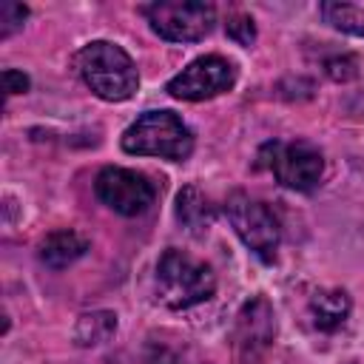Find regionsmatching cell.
I'll use <instances>...</instances> for the list:
<instances>
[{
    "instance_id": "obj_18",
    "label": "cell",
    "mask_w": 364,
    "mask_h": 364,
    "mask_svg": "<svg viewBox=\"0 0 364 364\" xmlns=\"http://www.w3.org/2000/svg\"><path fill=\"white\" fill-rule=\"evenodd\" d=\"M327 74L333 80H350V77H355V60L353 57H336L327 63Z\"/></svg>"
},
{
    "instance_id": "obj_14",
    "label": "cell",
    "mask_w": 364,
    "mask_h": 364,
    "mask_svg": "<svg viewBox=\"0 0 364 364\" xmlns=\"http://www.w3.org/2000/svg\"><path fill=\"white\" fill-rule=\"evenodd\" d=\"M321 14L330 26L364 37V3H321Z\"/></svg>"
},
{
    "instance_id": "obj_19",
    "label": "cell",
    "mask_w": 364,
    "mask_h": 364,
    "mask_svg": "<svg viewBox=\"0 0 364 364\" xmlns=\"http://www.w3.org/2000/svg\"><path fill=\"white\" fill-rule=\"evenodd\" d=\"M3 85H6V94L14 97V94H26L28 91V77L23 71H14V68H6L3 71Z\"/></svg>"
},
{
    "instance_id": "obj_12",
    "label": "cell",
    "mask_w": 364,
    "mask_h": 364,
    "mask_svg": "<svg viewBox=\"0 0 364 364\" xmlns=\"http://www.w3.org/2000/svg\"><path fill=\"white\" fill-rule=\"evenodd\" d=\"M350 316V296L344 290H318L310 299V318L318 330H338Z\"/></svg>"
},
{
    "instance_id": "obj_17",
    "label": "cell",
    "mask_w": 364,
    "mask_h": 364,
    "mask_svg": "<svg viewBox=\"0 0 364 364\" xmlns=\"http://www.w3.org/2000/svg\"><path fill=\"white\" fill-rule=\"evenodd\" d=\"M228 37L236 40L239 46H250V43L256 40V26H253V20L245 17V14L230 17V20H228Z\"/></svg>"
},
{
    "instance_id": "obj_6",
    "label": "cell",
    "mask_w": 364,
    "mask_h": 364,
    "mask_svg": "<svg viewBox=\"0 0 364 364\" xmlns=\"http://www.w3.org/2000/svg\"><path fill=\"white\" fill-rule=\"evenodd\" d=\"M154 34L171 43H196L210 34L216 23V9L199 0H162L142 9Z\"/></svg>"
},
{
    "instance_id": "obj_2",
    "label": "cell",
    "mask_w": 364,
    "mask_h": 364,
    "mask_svg": "<svg viewBox=\"0 0 364 364\" xmlns=\"http://www.w3.org/2000/svg\"><path fill=\"white\" fill-rule=\"evenodd\" d=\"M216 290V276L213 270L176 250V247H168L159 262H156V296L165 307L171 310H188L193 304H202L213 296Z\"/></svg>"
},
{
    "instance_id": "obj_3",
    "label": "cell",
    "mask_w": 364,
    "mask_h": 364,
    "mask_svg": "<svg viewBox=\"0 0 364 364\" xmlns=\"http://www.w3.org/2000/svg\"><path fill=\"white\" fill-rule=\"evenodd\" d=\"M122 148L136 156H162L182 162L193 151V134L173 111H145L122 134Z\"/></svg>"
},
{
    "instance_id": "obj_8",
    "label": "cell",
    "mask_w": 364,
    "mask_h": 364,
    "mask_svg": "<svg viewBox=\"0 0 364 364\" xmlns=\"http://www.w3.org/2000/svg\"><path fill=\"white\" fill-rule=\"evenodd\" d=\"M233 82H236V65L219 54H208V57L193 60L176 77H171L165 91L176 100L199 102V100H210L216 94L230 91Z\"/></svg>"
},
{
    "instance_id": "obj_5",
    "label": "cell",
    "mask_w": 364,
    "mask_h": 364,
    "mask_svg": "<svg viewBox=\"0 0 364 364\" xmlns=\"http://www.w3.org/2000/svg\"><path fill=\"white\" fill-rule=\"evenodd\" d=\"M259 165H264L290 191H313L324 173L321 151L304 139L267 142L259 151Z\"/></svg>"
},
{
    "instance_id": "obj_7",
    "label": "cell",
    "mask_w": 364,
    "mask_h": 364,
    "mask_svg": "<svg viewBox=\"0 0 364 364\" xmlns=\"http://www.w3.org/2000/svg\"><path fill=\"white\" fill-rule=\"evenodd\" d=\"M94 193L102 205H108L114 213H122V216H139L156 199V188L145 173L131 168H114V165L97 173Z\"/></svg>"
},
{
    "instance_id": "obj_11",
    "label": "cell",
    "mask_w": 364,
    "mask_h": 364,
    "mask_svg": "<svg viewBox=\"0 0 364 364\" xmlns=\"http://www.w3.org/2000/svg\"><path fill=\"white\" fill-rule=\"evenodd\" d=\"M176 219L193 236H202L213 225V205L196 185H188L176 193Z\"/></svg>"
},
{
    "instance_id": "obj_15",
    "label": "cell",
    "mask_w": 364,
    "mask_h": 364,
    "mask_svg": "<svg viewBox=\"0 0 364 364\" xmlns=\"http://www.w3.org/2000/svg\"><path fill=\"white\" fill-rule=\"evenodd\" d=\"M142 364H208V361H196V358H191L188 353L151 344V347L145 350V355H142Z\"/></svg>"
},
{
    "instance_id": "obj_1",
    "label": "cell",
    "mask_w": 364,
    "mask_h": 364,
    "mask_svg": "<svg viewBox=\"0 0 364 364\" xmlns=\"http://www.w3.org/2000/svg\"><path fill=\"white\" fill-rule=\"evenodd\" d=\"M74 65L82 77V82L108 102H122L131 100L136 85H139V74L134 60L108 40H94L88 46H82L74 57Z\"/></svg>"
},
{
    "instance_id": "obj_13",
    "label": "cell",
    "mask_w": 364,
    "mask_h": 364,
    "mask_svg": "<svg viewBox=\"0 0 364 364\" xmlns=\"http://www.w3.org/2000/svg\"><path fill=\"white\" fill-rule=\"evenodd\" d=\"M114 330H117V316L114 313H105V310L85 313V316H80V321L74 327V338L82 347H97V344L108 341L114 336Z\"/></svg>"
},
{
    "instance_id": "obj_10",
    "label": "cell",
    "mask_w": 364,
    "mask_h": 364,
    "mask_svg": "<svg viewBox=\"0 0 364 364\" xmlns=\"http://www.w3.org/2000/svg\"><path fill=\"white\" fill-rule=\"evenodd\" d=\"M85 250H88V239L80 236L77 230H68V228L51 230V233L40 242V259H43L48 267H54V270L68 267V264L77 262Z\"/></svg>"
},
{
    "instance_id": "obj_4",
    "label": "cell",
    "mask_w": 364,
    "mask_h": 364,
    "mask_svg": "<svg viewBox=\"0 0 364 364\" xmlns=\"http://www.w3.org/2000/svg\"><path fill=\"white\" fill-rule=\"evenodd\" d=\"M225 213H228V222L233 225L236 236L245 242L247 250H253L262 262L276 259L282 230H279V222L264 202H259L242 191H233L225 202Z\"/></svg>"
},
{
    "instance_id": "obj_9",
    "label": "cell",
    "mask_w": 364,
    "mask_h": 364,
    "mask_svg": "<svg viewBox=\"0 0 364 364\" xmlns=\"http://www.w3.org/2000/svg\"><path fill=\"white\" fill-rule=\"evenodd\" d=\"M276 338V316L264 299L247 301L233 327V347L242 364H259Z\"/></svg>"
},
{
    "instance_id": "obj_16",
    "label": "cell",
    "mask_w": 364,
    "mask_h": 364,
    "mask_svg": "<svg viewBox=\"0 0 364 364\" xmlns=\"http://www.w3.org/2000/svg\"><path fill=\"white\" fill-rule=\"evenodd\" d=\"M26 14H28V9L20 3H11V0L0 3V37H11L23 26Z\"/></svg>"
}]
</instances>
